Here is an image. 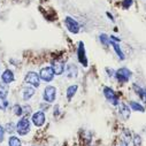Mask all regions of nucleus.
Segmentation results:
<instances>
[{
  "instance_id": "f03ea898",
  "label": "nucleus",
  "mask_w": 146,
  "mask_h": 146,
  "mask_svg": "<svg viewBox=\"0 0 146 146\" xmlns=\"http://www.w3.org/2000/svg\"><path fill=\"white\" fill-rule=\"evenodd\" d=\"M31 130V122L28 120V117H21L19 122L16 123V132L20 136H25Z\"/></svg>"
},
{
  "instance_id": "2f4dec72",
  "label": "nucleus",
  "mask_w": 146,
  "mask_h": 146,
  "mask_svg": "<svg viewBox=\"0 0 146 146\" xmlns=\"http://www.w3.org/2000/svg\"><path fill=\"white\" fill-rule=\"evenodd\" d=\"M106 71L108 72V76H111V77H113V76H114V74H115V70L109 69V68H106Z\"/></svg>"
},
{
  "instance_id": "423d86ee",
  "label": "nucleus",
  "mask_w": 146,
  "mask_h": 146,
  "mask_svg": "<svg viewBox=\"0 0 146 146\" xmlns=\"http://www.w3.org/2000/svg\"><path fill=\"white\" fill-rule=\"evenodd\" d=\"M24 82L28 85H31L33 88H39V85H40L39 74H37L36 71H29V72H27V75L24 77Z\"/></svg>"
},
{
  "instance_id": "cd10ccee",
  "label": "nucleus",
  "mask_w": 146,
  "mask_h": 146,
  "mask_svg": "<svg viewBox=\"0 0 146 146\" xmlns=\"http://www.w3.org/2000/svg\"><path fill=\"white\" fill-rule=\"evenodd\" d=\"M5 133H6V130L3 125H0V143H3L4 139H5Z\"/></svg>"
},
{
  "instance_id": "5701e85b",
  "label": "nucleus",
  "mask_w": 146,
  "mask_h": 146,
  "mask_svg": "<svg viewBox=\"0 0 146 146\" xmlns=\"http://www.w3.org/2000/svg\"><path fill=\"white\" fill-rule=\"evenodd\" d=\"M131 140H132L133 146H141V144H143V139H141L140 135H138V133H135Z\"/></svg>"
},
{
  "instance_id": "6e6552de",
  "label": "nucleus",
  "mask_w": 146,
  "mask_h": 146,
  "mask_svg": "<svg viewBox=\"0 0 146 146\" xmlns=\"http://www.w3.org/2000/svg\"><path fill=\"white\" fill-rule=\"evenodd\" d=\"M31 122L35 127H37V128H42L45 122H46V115L44 112L42 111H38V112H36L32 114L31 116Z\"/></svg>"
},
{
  "instance_id": "2eb2a0df",
  "label": "nucleus",
  "mask_w": 146,
  "mask_h": 146,
  "mask_svg": "<svg viewBox=\"0 0 146 146\" xmlns=\"http://www.w3.org/2000/svg\"><path fill=\"white\" fill-rule=\"evenodd\" d=\"M36 91H35V88L31 86V85H27L23 90H22V99L24 101H29L33 96H35Z\"/></svg>"
},
{
  "instance_id": "f257e3e1",
  "label": "nucleus",
  "mask_w": 146,
  "mask_h": 146,
  "mask_svg": "<svg viewBox=\"0 0 146 146\" xmlns=\"http://www.w3.org/2000/svg\"><path fill=\"white\" fill-rule=\"evenodd\" d=\"M114 77L116 78V81L119 83H128L131 77H132V71L130 69H128L127 67H122L117 70H115V74H114Z\"/></svg>"
},
{
  "instance_id": "a211bd4d",
  "label": "nucleus",
  "mask_w": 146,
  "mask_h": 146,
  "mask_svg": "<svg viewBox=\"0 0 146 146\" xmlns=\"http://www.w3.org/2000/svg\"><path fill=\"white\" fill-rule=\"evenodd\" d=\"M111 45L113 46V50L115 51V53H116L117 58H119L120 60H124V59H125V55H124V53H123V51H122V48H121L120 44H119V43H116V42L111 40Z\"/></svg>"
},
{
  "instance_id": "7ed1b4c3",
  "label": "nucleus",
  "mask_w": 146,
  "mask_h": 146,
  "mask_svg": "<svg viewBox=\"0 0 146 146\" xmlns=\"http://www.w3.org/2000/svg\"><path fill=\"white\" fill-rule=\"evenodd\" d=\"M104 96L105 98L107 99V101L109 104H112L113 106H117L120 104V99H119V96L117 93L109 86H105L104 88Z\"/></svg>"
},
{
  "instance_id": "b1692460",
  "label": "nucleus",
  "mask_w": 146,
  "mask_h": 146,
  "mask_svg": "<svg viewBox=\"0 0 146 146\" xmlns=\"http://www.w3.org/2000/svg\"><path fill=\"white\" fill-rule=\"evenodd\" d=\"M9 106V102L7 100V98H4V97H0V109L1 111H6Z\"/></svg>"
},
{
  "instance_id": "dca6fc26",
  "label": "nucleus",
  "mask_w": 146,
  "mask_h": 146,
  "mask_svg": "<svg viewBox=\"0 0 146 146\" xmlns=\"http://www.w3.org/2000/svg\"><path fill=\"white\" fill-rule=\"evenodd\" d=\"M129 107H130L131 111H133V112H139V113H144L145 112V107L140 102L135 101V100L129 101Z\"/></svg>"
},
{
  "instance_id": "aec40b11",
  "label": "nucleus",
  "mask_w": 146,
  "mask_h": 146,
  "mask_svg": "<svg viewBox=\"0 0 146 146\" xmlns=\"http://www.w3.org/2000/svg\"><path fill=\"white\" fill-rule=\"evenodd\" d=\"M8 146H22V141L16 136H11L8 139Z\"/></svg>"
},
{
  "instance_id": "412c9836",
  "label": "nucleus",
  "mask_w": 146,
  "mask_h": 146,
  "mask_svg": "<svg viewBox=\"0 0 146 146\" xmlns=\"http://www.w3.org/2000/svg\"><path fill=\"white\" fill-rule=\"evenodd\" d=\"M99 40L104 46H109L111 45V39H109V36L106 33H101L99 36Z\"/></svg>"
},
{
  "instance_id": "ddd939ff",
  "label": "nucleus",
  "mask_w": 146,
  "mask_h": 146,
  "mask_svg": "<svg viewBox=\"0 0 146 146\" xmlns=\"http://www.w3.org/2000/svg\"><path fill=\"white\" fill-rule=\"evenodd\" d=\"M15 80V76H14V72L13 70L11 69H6L3 74H1V82L6 85H9L11 83H13Z\"/></svg>"
},
{
  "instance_id": "bb28decb",
  "label": "nucleus",
  "mask_w": 146,
  "mask_h": 146,
  "mask_svg": "<svg viewBox=\"0 0 146 146\" xmlns=\"http://www.w3.org/2000/svg\"><path fill=\"white\" fill-rule=\"evenodd\" d=\"M133 4V0H122L121 3V6L123 9H129Z\"/></svg>"
},
{
  "instance_id": "473e14b6",
  "label": "nucleus",
  "mask_w": 146,
  "mask_h": 146,
  "mask_svg": "<svg viewBox=\"0 0 146 146\" xmlns=\"http://www.w3.org/2000/svg\"><path fill=\"white\" fill-rule=\"evenodd\" d=\"M106 15L108 16V19H109V20H111L112 22H114V21H115V20H114V16H113V15H112L111 13H109V12H107V13H106Z\"/></svg>"
},
{
  "instance_id": "4468645a",
  "label": "nucleus",
  "mask_w": 146,
  "mask_h": 146,
  "mask_svg": "<svg viewBox=\"0 0 146 146\" xmlns=\"http://www.w3.org/2000/svg\"><path fill=\"white\" fill-rule=\"evenodd\" d=\"M132 89L135 91V93L139 97V99L146 104V89L145 88H141L140 85H138L137 83H133L132 84Z\"/></svg>"
},
{
  "instance_id": "39448f33",
  "label": "nucleus",
  "mask_w": 146,
  "mask_h": 146,
  "mask_svg": "<svg viewBox=\"0 0 146 146\" xmlns=\"http://www.w3.org/2000/svg\"><path fill=\"white\" fill-rule=\"evenodd\" d=\"M64 27L67 28V30L70 32V33H78L80 30H81V27H80V23L70 16H66L64 17Z\"/></svg>"
},
{
  "instance_id": "c85d7f7f",
  "label": "nucleus",
  "mask_w": 146,
  "mask_h": 146,
  "mask_svg": "<svg viewBox=\"0 0 146 146\" xmlns=\"http://www.w3.org/2000/svg\"><path fill=\"white\" fill-rule=\"evenodd\" d=\"M22 108H23V114H25V115L31 114V107L30 106L24 105V106H22Z\"/></svg>"
},
{
  "instance_id": "a878e982",
  "label": "nucleus",
  "mask_w": 146,
  "mask_h": 146,
  "mask_svg": "<svg viewBox=\"0 0 146 146\" xmlns=\"http://www.w3.org/2000/svg\"><path fill=\"white\" fill-rule=\"evenodd\" d=\"M7 94H8V89H7L6 84L0 83V97L7 98Z\"/></svg>"
},
{
  "instance_id": "6ab92c4d",
  "label": "nucleus",
  "mask_w": 146,
  "mask_h": 146,
  "mask_svg": "<svg viewBox=\"0 0 146 146\" xmlns=\"http://www.w3.org/2000/svg\"><path fill=\"white\" fill-rule=\"evenodd\" d=\"M77 90H78V85H70V86H68L67 88V91H66V96H67V99L70 101L72 98H74V96L76 94V92H77Z\"/></svg>"
},
{
  "instance_id": "9d476101",
  "label": "nucleus",
  "mask_w": 146,
  "mask_h": 146,
  "mask_svg": "<svg viewBox=\"0 0 146 146\" xmlns=\"http://www.w3.org/2000/svg\"><path fill=\"white\" fill-rule=\"evenodd\" d=\"M117 107H119V115H120V117L123 121H128L130 119V115H131V109H130L129 105L120 102L117 105Z\"/></svg>"
},
{
  "instance_id": "f3484780",
  "label": "nucleus",
  "mask_w": 146,
  "mask_h": 146,
  "mask_svg": "<svg viewBox=\"0 0 146 146\" xmlns=\"http://www.w3.org/2000/svg\"><path fill=\"white\" fill-rule=\"evenodd\" d=\"M132 139V136H131V132L129 129H123L122 132H121V141L123 145H129V143L131 141Z\"/></svg>"
},
{
  "instance_id": "c756f323",
  "label": "nucleus",
  "mask_w": 146,
  "mask_h": 146,
  "mask_svg": "<svg viewBox=\"0 0 146 146\" xmlns=\"http://www.w3.org/2000/svg\"><path fill=\"white\" fill-rule=\"evenodd\" d=\"M47 109H48V105H46L45 101L42 102V104H40V111H42V112H46Z\"/></svg>"
},
{
  "instance_id": "9b49d317",
  "label": "nucleus",
  "mask_w": 146,
  "mask_h": 146,
  "mask_svg": "<svg viewBox=\"0 0 146 146\" xmlns=\"http://www.w3.org/2000/svg\"><path fill=\"white\" fill-rule=\"evenodd\" d=\"M51 67H52V69H53V71H54V74H55L56 76L62 75L63 72H64V69H66L64 63H63L61 60H58V59L52 60V62H51Z\"/></svg>"
},
{
  "instance_id": "7c9ffc66",
  "label": "nucleus",
  "mask_w": 146,
  "mask_h": 146,
  "mask_svg": "<svg viewBox=\"0 0 146 146\" xmlns=\"http://www.w3.org/2000/svg\"><path fill=\"white\" fill-rule=\"evenodd\" d=\"M60 114V109H59V105H55L54 106V112H53V115L54 116H58Z\"/></svg>"
},
{
  "instance_id": "393cba45",
  "label": "nucleus",
  "mask_w": 146,
  "mask_h": 146,
  "mask_svg": "<svg viewBox=\"0 0 146 146\" xmlns=\"http://www.w3.org/2000/svg\"><path fill=\"white\" fill-rule=\"evenodd\" d=\"M5 130H6V132H8V133H14V132L16 131V124L13 123V122H9V123L6 124Z\"/></svg>"
},
{
  "instance_id": "72a5a7b5",
  "label": "nucleus",
  "mask_w": 146,
  "mask_h": 146,
  "mask_svg": "<svg viewBox=\"0 0 146 146\" xmlns=\"http://www.w3.org/2000/svg\"><path fill=\"white\" fill-rule=\"evenodd\" d=\"M119 146H128V145H123V144H122V145H119Z\"/></svg>"
},
{
  "instance_id": "1a4fd4ad",
  "label": "nucleus",
  "mask_w": 146,
  "mask_h": 146,
  "mask_svg": "<svg viewBox=\"0 0 146 146\" xmlns=\"http://www.w3.org/2000/svg\"><path fill=\"white\" fill-rule=\"evenodd\" d=\"M77 59H78V62H80L82 66L88 67L89 61H88V58H86V52H85L84 43H82V42H80L78 47H77Z\"/></svg>"
},
{
  "instance_id": "f8f14e48",
  "label": "nucleus",
  "mask_w": 146,
  "mask_h": 146,
  "mask_svg": "<svg viewBox=\"0 0 146 146\" xmlns=\"http://www.w3.org/2000/svg\"><path fill=\"white\" fill-rule=\"evenodd\" d=\"M66 75L68 78H76L78 76V69H77V66L74 64V63H68L66 66Z\"/></svg>"
},
{
  "instance_id": "20e7f679",
  "label": "nucleus",
  "mask_w": 146,
  "mask_h": 146,
  "mask_svg": "<svg viewBox=\"0 0 146 146\" xmlns=\"http://www.w3.org/2000/svg\"><path fill=\"white\" fill-rule=\"evenodd\" d=\"M43 99L47 104H52L56 99V88L53 85H47L45 86L43 91Z\"/></svg>"
},
{
  "instance_id": "4be33fe9",
  "label": "nucleus",
  "mask_w": 146,
  "mask_h": 146,
  "mask_svg": "<svg viewBox=\"0 0 146 146\" xmlns=\"http://www.w3.org/2000/svg\"><path fill=\"white\" fill-rule=\"evenodd\" d=\"M12 111H13V114L15 116H22L23 115V108L21 105L19 104H15L13 107H12Z\"/></svg>"
},
{
  "instance_id": "0eeeda50",
  "label": "nucleus",
  "mask_w": 146,
  "mask_h": 146,
  "mask_svg": "<svg viewBox=\"0 0 146 146\" xmlns=\"http://www.w3.org/2000/svg\"><path fill=\"white\" fill-rule=\"evenodd\" d=\"M54 71L52 69V67H43L39 71V77H40V81H44L46 83H50L54 80Z\"/></svg>"
}]
</instances>
